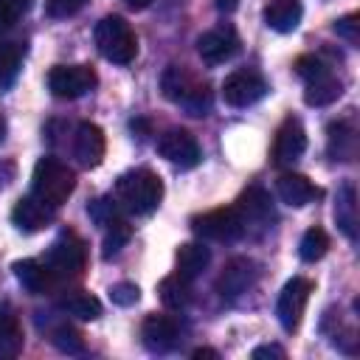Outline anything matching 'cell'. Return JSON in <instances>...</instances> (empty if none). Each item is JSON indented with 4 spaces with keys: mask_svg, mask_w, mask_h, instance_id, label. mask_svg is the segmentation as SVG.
Masks as SVG:
<instances>
[{
    "mask_svg": "<svg viewBox=\"0 0 360 360\" xmlns=\"http://www.w3.org/2000/svg\"><path fill=\"white\" fill-rule=\"evenodd\" d=\"M112 197L121 205V211L146 217L163 200V180L152 169H132L115 180Z\"/></svg>",
    "mask_w": 360,
    "mask_h": 360,
    "instance_id": "cell-1",
    "label": "cell"
},
{
    "mask_svg": "<svg viewBox=\"0 0 360 360\" xmlns=\"http://www.w3.org/2000/svg\"><path fill=\"white\" fill-rule=\"evenodd\" d=\"M160 90L172 104L183 107L188 115L202 118L211 110V87L202 79H197L191 70H186L183 65H169L163 70Z\"/></svg>",
    "mask_w": 360,
    "mask_h": 360,
    "instance_id": "cell-2",
    "label": "cell"
},
{
    "mask_svg": "<svg viewBox=\"0 0 360 360\" xmlns=\"http://www.w3.org/2000/svg\"><path fill=\"white\" fill-rule=\"evenodd\" d=\"M76 188V174L68 163L56 160V158H39L31 174V194L37 200H42L51 208H59L62 202H68V197Z\"/></svg>",
    "mask_w": 360,
    "mask_h": 360,
    "instance_id": "cell-3",
    "label": "cell"
},
{
    "mask_svg": "<svg viewBox=\"0 0 360 360\" xmlns=\"http://www.w3.org/2000/svg\"><path fill=\"white\" fill-rule=\"evenodd\" d=\"M96 48L101 51V56L107 62H115V65H129L138 53V37L132 31V25L118 17V14H107L96 22Z\"/></svg>",
    "mask_w": 360,
    "mask_h": 360,
    "instance_id": "cell-4",
    "label": "cell"
},
{
    "mask_svg": "<svg viewBox=\"0 0 360 360\" xmlns=\"http://www.w3.org/2000/svg\"><path fill=\"white\" fill-rule=\"evenodd\" d=\"M42 262L48 264V270H51L59 281L76 278V276H82V270H84V264H87V245H84V239H82L79 233L62 231V233L51 242V248L45 250V259H42Z\"/></svg>",
    "mask_w": 360,
    "mask_h": 360,
    "instance_id": "cell-5",
    "label": "cell"
},
{
    "mask_svg": "<svg viewBox=\"0 0 360 360\" xmlns=\"http://www.w3.org/2000/svg\"><path fill=\"white\" fill-rule=\"evenodd\" d=\"M191 228L200 239H211V242H236V239L245 236V225H242V217H239L236 205L214 208L202 217H194Z\"/></svg>",
    "mask_w": 360,
    "mask_h": 360,
    "instance_id": "cell-6",
    "label": "cell"
},
{
    "mask_svg": "<svg viewBox=\"0 0 360 360\" xmlns=\"http://www.w3.org/2000/svg\"><path fill=\"white\" fill-rule=\"evenodd\" d=\"M98 76L93 65H56L48 73V90L56 98H79L96 87Z\"/></svg>",
    "mask_w": 360,
    "mask_h": 360,
    "instance_id": "cell-7",
    "label": "cell"
},
{
    "mask_svg": "<svg viewBox=\"0 0 360 360\" xmlns=\"http://www.w3.org/2000/svg\"><path fill=\"white\" fill-rule=\"evenodd\" d=\"M312 295V281L309 278H290L281 292H278V301H276V318L281 323L284 332H295L301 326V318H304V309H307V301Z\"/></svg>",
    "mask_w": 360,
    "mask_h": 360,
    "instance_id": "cell-8",
    "label": "cell"
},
{
    "mask_svg": "<svg viewBox=\"0 0 360 360\" xmlns=\"http://www.w3.org/2000/svg\"><path fill=\"white\" fill-rule=\"evenodd\" d=\"M236 211H239V217H242L245 233H264V231L270 228V222L276 219L270 194H267L264 188H259V186H250L248 191L239 194Z\"/></svg>",
    "mask_w": 360,
    "mask_h": 360,
    "instance_id": "cell-9",
    "label": "cell"
},
{
    "mask_svg": "<svg viewBox=\"0 0 360 360\" xmlns=\"http://www.w3.org/2000/svg\"><path fill=\"white\" fill-rule=\"evenodd\" d=\"M264 93H267V82L256 70H233L222 82V98L231 107H250L259 98H264Z\"/></svg>",
    "mask_w": 360,
    "mask_h": 360,
    "instance_id": "cell-10",
    "label": "cell"
},
{
    "mask_svg": "<svg viewBox=\"0 0 360 360\" xmlns=\"http://www.w3.org/2000/svg\"><path fill=\"white\" fill-rule=\"evenodd\" d=\"M256 276H259V270H256V262H253V259H248V256H233V259L222 267V273L217 276V292H219L225 301H236L239 295H245V292L256 284Z\"/></svg>",
    "mask_w": 360,
    "mask_h": 360,
    "instance_id": "cell-11",
    "label": "cell"
},
{
    "mask_svg": "<svg viewBox=\"0 0 360 360\" xmlns=\"http://www.w3.org/2000/svg\"><path fill=\"white\" fill-rule=\"evenodd\" d=\"M158 152L160 158H166L172 166H180V169H194L200 163V143L191 132L186 129H166L160 138H158Z\"/></svg>",
    "mask_w": 360,
    "mask_h": 360,
    "instance_id": "cell-12",
    "label": "cell"
},
{
    "mask_svg": "<svg viewBox=\"0 0 360 360\" xmlns=\"http://www.w3.org/2000/svg\"><path fill=\"white\" fill-rule=\"evenodd\" d=\"M197 53L205 65H222L239 53V37L231 25H217L197 39Z\"/></svg>",
    "mask_w": 360,
    "mask_h": 360,
    "instance_id": "cell-13",
    "label": "cell"
},
{
    "mask_svg": "<svg viewBox=\"0 0 360 360\" xmlns=\"http://www.w3.org/2000/svg\"><path fill=\"white\" fill-rule=\"evenodd\" d=\"M141 340L149 352L166 354L180 343V323L172 315H146L141 323Z\"/></svg>",
    "mask_w": 360,
    "mask_h": 360,
    "instance_id": "cell-14",
    "label": "cell"
},
{
    "mask_svg": "<svg viewBox=\"0 0 360 360\" xmlns=\"http://www.w3.org/2000/svg\"><path fill=\"white\" fill-rule=\"evenodd\" d=\"M307 149V132L301 127L298 118H284L278 132H276V141H273V163L276 166H292Z\"/></svg>",
    "mask_w": 360,
    "mask_h": 360,
    "instance_id": "cell-15",
    "label": "cell"
},
{
    "mask_svg": "<svg viewBox=\"0 0 360 360\" xmlns=\"http://www.w3.org/2000/svg\"><path fill=\"white\" fill-rule=\"evenodd\" d=\"M104 149H107V141H104V132L101 127L90 124V121H82L73 132V158L84 166V169H93L101 163L104 158Z\"/></svg>",
    "mask_w": 360,
    "mask_h": 360,
    "instance_id": "cell-16",
    "label": "cell"
},
{
    "mask_svg": "<svg viewBox=\"0 0 360 360\" xmlns=\"http://www.w3.org/2000/svg\"><path fill=\"white\" fill-rule=\"evenodd\" d=\"M11 270H14L17 281H20L31 295H48V292H53L56 284H59V278H56V276L48 270V264L39 262V259H22V262H14Z\"/></svg>",
    "mask_w": 360,
    "mask_h": 360,
    "instance_id": "cell-17",
    "label": "cell"
},
{
    "mask_svg": "<svg viewBox=\"0 0 360 360\" xmlns=\"http://www.w3.org/2000/svg\"><path fill=\"white\" fill-rule=\"evenodd\" d=\"M53 214H56V208L45 205V202L37 200L34 194H25V197H20L17 205L11 208V222H14L20 231L34 233V231L45 228V225L53 219Z\"/></svg>",
    "mask_w": 360,
    "mask_h": 360,
    "instance_id": "cell-18",
    "label": "cell"
},
{
    "mask_svg": "<svg viewBox=\"0 0 360 360\" xmlns=\"http://www.w3.org/2000/svg\"><path fill=\"white\" fill-rule=\"evenodd\" d=\"M276 194L281 202L292 205V208H301V205H309L312 200L321 197V188H315L304 174H295V172H284L278 180H276Z\"/></svg>",
    "mask_w": 360,
    "mask_h": 360,
    "instance_id": "cell-19",
    "label": "cell"
},
{
    "mask_svg": "<svg viewBox=\"0 0 360 360\" xmlns=\"http://www.w3.org/2000/svg\"><path fill=\"white\" fill-rule=\"evenodd\" d=\"M301 17H304L301 0H270V3L264 6V22H267L273 31H278V34L295 31L298 22H301Z\"/></svg>",
    "mask_w": 360,
    "mask_h": 360,
    "instance_id": "cell-20",
    "label": "cell"
},
{
    "mask_svg": "<svg viewBox=\"0 0 360 360\" xmlns=\"http://www.w3.org/2000/svg\"><path fill=\"white\" fill-rule=\"evenodd\" d=\"M335 222L346 233V239H357V188L354 183H343L335 197Z\"/></svg>",
    "mask_w": 360,
    "mask_h": 360,
    "instance_id": "cell-21",
    "label": "cell"
},
{
    "mask_svg": "<svg viewBox=\"0 0 360 360\" xmlns=\"http://www.w3.org/2000/svg\"><path fill=\"white\" fill-rule=\"evenodd\" d=\"M25 335H22V323L14 315V309L8 304L0 307V360H11L22 352Z\"/></svg>",
    "mask_w": 360,
    "mask_h": 360,
    "instance_id": "cell-22",
    "label": "cell"
},
{
    "mask_svg": "<svg viewBox=\"0 0 360 360\" xmlns=\"http://www.w3.org/2000/svg\"><path fill=\"white\" fill-rule=\"evenodd\" d=\"M211 262V250L202 245V242H183L177 248V256H174V264H177V276L194 281Z\"/></svg>",
    "mask_w": 360,
    "mask_h": 360,
    "instance_id": "cell-23",
    "label": "cell"
},
{
    "mask_svg": "<svg viewBox=\"0 0 360 360\" xmlns=\"http://www.w3.org/2000/svg\"><path fill=\"white\" fill-rule=\"evenodd\" d=\"M326 149L335 160H354L357 155V132L349 121H338V124H329L326 129Z\"/></svg>",
    "mask_w": 360,
    "mask_h": 360,
    "instance_id": "cell-24",
    "label": "cell"
},
{
    "mask_svg": "<svg viewBox=\"0 0 360 360\" xmlns=\"http://www.w3.org/2000/svg\"><path fill=\"white\" fill-rule=\"evenodd\" d=\"M340 93H343V82L329 70V73H323V76H318V79L307 82L304 101H307L309 107H326V104L338 101V98H340Z\"/></svg>",
    "mask_w": 360,
    "mask_h": 360,
    "instance_id": "cell-25",
    "label": "cell"
},
{
    "mask_svg": "<svg viewBox=\"0 0 360 360\" xmlns=\"http://www.w3.org/2000/svg\"><path fill=\"white\" fill-rule=\"evenodd\" d=\"M59 309L79 318V321H96L101 315V301L93 295V292H84V290H70L59 298Z\"/></svg>",
    "mask_w": 360,
    "mask_h": 360,
    "instance_id": "cell-26",
    "label": "cell"
},
{
    "mask_svg": "<svg viewBox=\"0 0 360 360\" xmlns=\"http://www.w3.org/2000/svg\"><path fill=\"white\" fill-rule=\"evenodd\" d=\"M158 295H160V301H163V307L166 309H186L188 307V301H191V281L188 278H183V276H166L160 284H158Z\"/></svg>",
    "mask_w": 360,
    "mask_h": 360,
    "instance_id": "cell-27",
    "label": "cell"
},
{
    "mask_svg": "<svg viewBox=\"0 0 360 360\" xmlns=\"http://www.w3.org/2000/svg\"><path fill=\"white\" fill-rule=\"evenodd\" d=\"M22 56H25V45L20 42H0V90L8 87L20 68H22Z\"/></svg>",
    "mask_w": 360,
    "mask_h": 360,
    "instance_id": "cell-28",
    "label": "cell"
},
{
    "mask_svg": "<svg viewBox=\"0 0 360 360\" xmlns=\"http://www.w3.org/2000/svg\"><path fill=\"white\" fill-rule=\"evenodd\" d=\"M129 236H132V225L124 217H118L110 225H104V250H101L104 259H110L112 253H118L129 242Z\"/></svg>",
    "mask_w": 360,
    "mask_h": 360,
    "instance_id": "cell-29",
    "label": "cell"
},
{
    "mask_svg": "<svg viewBox=\"0 0 360 360\" xmlns=\"http://www.w3.org/2000/svg\"><path fill=\"white\" fill-rule=\"evenodd\" d=\"M329 250V236L323 228H309L304 236H301V245H298V253L304 262H318L323 259Z\"/></svg>",
    "mask_w": 360,
    "mask_h": 360,
    "instance_id": "cell-30",
    "label": "cell"
},
{
    "mask_svg": "<svg viewBox=\"0 0 360 360\" xmlns=\"http://www.w3.org/2000/svg\"><path fill=\"white\" fill-rule=\"evenodd\" d=\"M51 343L65 354H82L84 352V338L68 323H59L51 329Z\"/></svg>",
    "mask_w": 360,
    "mask_h": 360,
    "instance_id": "cell-31",
    "label": "cell"
},
{
    "mask_svg": "<svg viewBox=\"0 0 360 360\" xmlns=\"http://www.w3.org/2000/svg\"><path fill=\"white\" fill-rule=\"evenodd\" d=\"M87 217H90L98 228H104V225H110L112 219H118V217H124V214H121V205L115 202V197H98V200H93V202L87 205Z\"/></svg>",
    "mask_w": 360,
    "mask_h": 360,
    "instance_id": "cell-32",
    "label": "cell"
},
{
    "mask_svg": "<svg viewBox=\"0 0 360 360\" xmlns=\"http://www.w3.org/2000/svg\"><path fill=\"white\" fill-rule=\"evenodd\" d=\"M34 0H0V31L14 28L31 8Z\"/></svg>",
    "mask_w": 360,
    "mask_h": 360,
    "instance_id": "cell-33",
    "label": "cell"
},
{
    "mask_svg": "<svg viewBox=\"0 0 360 360\" xmlns=\"http://www.w3.org/2000/svg\"><path fill=\"white\" fill-rule=\"evenodd\" d=\"M332 68L321 59V56H315V53H307V56H298L295 59V73L304 79V82H312V79H318V76H323V73H329Z\"/></svg>",
    "mask_w": 360,
    "mask_h": 360,
    "instance_id": "cell-34",
    "label": "cell"
},
{
    "mask_svg": "<svg viewBox=\"0 0 360 360\" xmlns=\"http://www.w3.org/2000/svg\"><path fill=\"white\" fill-rule=\"evenodd\" d=\"M335 34L340 39H346L349 45H360V17L357 14H346L340 20H335Z\"/></svg>",
    "mask_w": 360,
    "mask_h": 360,
    "instance_id": "cell-35",
    "label": "cell"
},
{
    "mask_svg": "<svg viewBox=\"0 0 360 360\" xmlns=\"http://www.w3.org/2000/svg\"><path fill=\"white\" fill-rule=\"evenodd\" d=\"M138 298H141V290L132 281H118L110 287V301L118 307H132Z\"/></svg>",
    "mask_w": 360,
    "mask_h": 360,
    "instance_id": "cell-36",
    "label": "cell"
},
{
    "mask_svg": "<svg viewBox=\"0 0 360 360\" xmlns=\"http://www.w3.org/2000/svg\"><path fill=\"white\" fill-rule=\"evenodd\" d=\"M87 0H48V6H45V11H48V17H70V14H76L82 6H84Z\"/></svg>",
    "mask_w": 360,
    "mask_h": 360,
    "instance_id": "cell-37",
    "label": "cell"
},
{
    "mask_svg": "<svg viewBox=\"0 0 360 360\" xmlns=\"http://www.w3.org/2000/svg\"><path fill=\"white\" fill-rule=\"evenodd\" d=\"M287 352L281 349V346H276V343H267V346H256L253 349V360H262V357H284Z\"/></svg>",
    "mask_w": 360,
    "mask_h": 360,
    "instance_id": "cell-38",
    "label": "cell"
},
{
    "mask_svg": "<svg viewBox=\"0 0 360 360\" xmlns=\"http://www.w3.org/2000/svg\"><path fill=\"white\" fill-rule=\"evenodd\" d=\"M14 172H17V169H14L11 160H3V163H0V188H6V186L14 180Z\"/></svg>",
    "mask_w": 360,
    "mask_h": 360,
    "instance_id": "cell-39",
    "label": "cell"
},
{
    "mask_svg": "<svg viewBox=\"0 0 360 360\" xmlns=\"http://www.w3.org/2000/svg\"><path fill=\"white\" fill-rule=\"evenodd\" d=\"M214 6H217V8L222 11V14H231V11H236V6H239V0H217Z\"/></svg>",
    "mask_w": 360,
    "mask_h": 360,
    "instance_id": "cell-40",
    "label": "cell"
},
{
    "mask_svg": "<svg viewBox=\"0 0 360 360\" xmlns=\"http://www.w3.org/2000/svg\"><path fill=\"white\" fill-rule=\"evenodd\" d=\"M191 357H194V360H202V357H219V352H214V349H194Z\"/></svg>",
    "mask_w": 360,
    "mask_h": 360,
    "instance_id": "cell-41",
    "label": "cell"
},
{
    "mask_svg": "<svg viewBox=\"0 0 360 360\" xmlns=\"http://www.w3.org/2000/svg\"><path fill=\"white\" fill-rule=\"evenodd\" d=\"M124 3H127L129 8H146V6L152 3V0H124Z\"/></svg>",
    "mask_w": 360,
    "mask_h": 360,
    "instance_id": "cell-42",
    "label": "cell"
},
{
    "mask_svg": "<svg viewBox=\"0 0 360 360\" xmlns=\"http://www.w3.org/2000/svg\"><path fill=\"white\" fill-rule=\"evenodd\" d=\"M3 138H6V121H3V115H0V143H3Z\"/></svg>",
    "mask_w": 360,
    "mask_h": 360,
    "instance_id": "cell-43",
    "label": "cell"
}]
</instances>
